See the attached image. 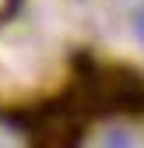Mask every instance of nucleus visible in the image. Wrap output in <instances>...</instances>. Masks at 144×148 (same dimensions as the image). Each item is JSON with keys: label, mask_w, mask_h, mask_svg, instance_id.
<instances>
[{"label": "nucleus", "mask_w": 144, "mask_h": 148, "mask_svg": "<svg viewBox=\"0 0 144 148\" xmlns=\"http://www.w3.org/2000/svg\"><path fill=\"white\" fill-rule=\"evenodd\" d=\"M46 71V46L39 35H32L25 28L0 35V78L28 85Z\"/></svg>", "instance_id": "1"}, {"label": "nucleus", "mask_w": 144, "mask_h": 148, "mask_svg": "<svg viewBox=\"0 0 144 148\" xmlns=\"http://www.w3.org/2000/svg\"><path fill=\"white\" fill-rule=\"evenodd\" d=\"M92 148H144V134L137 127H105V131L92 141Z\"/></svg>", "instance_id": "2"}, {"label": "nucleus", "mask_w": 144, "mask_h": 148, "mask_svg": "<svg viewBox=\"0 0 144 148\" xmlns=\"http://www.w3.org/2000/svg\"><path fill=\"white\" fill-rule=\"evenodd\" d=\"M0 148H25V145H21V138L11 127H0Z\"/></svg>", "instance_id": "3"}, {"label": "nucleus", "mask_w": 144, "mask_h": 148, "mask_svg": "<svg viewBox=\"0 0 144 148\" xmlns=\"http://www.w3.org/2000/svg\"><path fill=\"white\" fill-rule=\"evenodd\" d=\"M137 39L144 42V18H141V21H137Z\"/></svg>", "instance_id": "4"}]
</instances>
